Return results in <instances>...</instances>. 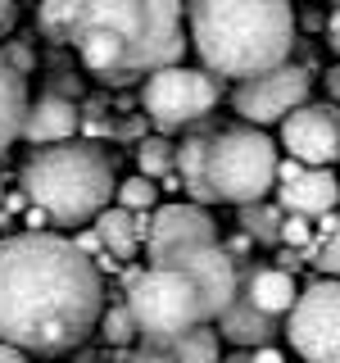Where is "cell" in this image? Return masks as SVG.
I'll return each mask as SVG.
<instances>
[{"label":"cell","instance_id":"16","mask_svg":"<svg viewBox=\"0 0 340 363\" xmlns=\"http://www.w3.org/2000/svg\"><path fill=\"white\" fill-rule=\"evenodd\" d=\"M96 236H100V245L113 250L118 259H132L136 245L150 236V213H128V209H118V204H109L96 218Z\"/></svg>","mask_w":340,"mask_h":363},{"label":"cell","instance_id":"17","mask_svg":"<svg viewBox=\"0 0 340 363\" xmlns=\"http://www.w3.org/2000/svg\"><path fill=\"white\" fill-rule=\"evenodd\" d=\"M209 136L213 132H191V136H181V145H177V159H173V173H177V182L191 191V204H209L213 196H209Z\"/></svg>","mask_w":340,"mask_h":363},{"label":"cell","instance_id":"28","mask_svg":"<svg viewBox=\"0 0 340 363\" xmlns=\"http://www.w3.org/2000/svg\"><path fill=\"white\" fill-rule=\"evenodd\" d=\"M249 363H286V359H281L277 350L268 345V350H254V354H249Z\"/></svg>","mask_w":340,"mask_h":363},{"label":"cell","instance_id":"23","mask_svg":"<svg viewBox=\"0 0 340 363\" xmlns=\"http://www.w3.org/2000/svg\"><path fill=\"white\" fill-rule=\"evenodd\" d=\"M100 332H105L109 345H128V340H136V323H132L128 304H113V309L100 318Z\"/></svg>","mask_w":340,"mask_h":363},{"label":"cell","instance_id":"25","mask_svg":"<svg viewBox=\"0 0 340 363\" xmlns=\"http://www.w3.org/2000/svg\"><path fill=\"white\" fill-rule=\"evenodd\" d=\"M281 241L304 245V241H309V223H304V218H290V213H286V218H281Z\"/></svg>","mask_w":340,"mask_h":363},{"label":"cell","instance_id":"3","mask_svg":"<svg viewBox=\"0 0 340 363\" xmlns=\"http://www.w3.org/2000/svg\"><path fill=\"white\" fill-rule=\"evenodd\" d=\"M295 9L277 0H200L186 14V37L209 77H264L290 64Z\"/></svg>","mask_w":340,"mask_h":363},{"label":"cell","instance_id":"10","mask_svg":"<svg viewBox=\"0 0 340 363\" xmlns=\"http://www.w3.org/2000/svg\"><path fill=\"white\" fill-rule=\"evenodd\" d=\"M200 245H218V223L209 218V209H200V204H164V209L150 213V236H145L150 268Z\"/></svg>","mask_w":340,"mask_h":363},{"label":"cell","instance_id":"2","mask_svg":"<svg viewBox=\"0 0 340 363\" xmlns=\"http://www.w3.org/2000/svg\"><path fill=\"white\" fill-rule=\"evenodd\" d=\"M68 45H77L86 73L123 86L141 73L177 68L191 37L181 28V5L168 0H73Z\"/></svg>","mask_w":340,"mask_h":363},{"label":"cell","instance_id":"22","mask_svg":"<svg viewBox=\"0 0 340 363\" xmlns=\"http://www.w3.org/2000/svg\"><path fill=\"white\" fill-rule=\"evenodd\" d=\"M241 223H245V236H254V241H281V213L272 204H249V209H241Z\"/></svg>","mask_w":340,"mask_h":363},{"label":"cell","instance_id":"4","mask_svg":"<svg viewBox=\"0 0 340 363\" xmlns=\"http://www.w3.org/2000/svg\"><path fill=\"white\" fill-rule=\"evenodd\" d=\"M23 200L41 209L50 223L77 227L96 223L118 196V177H113V159L91 141H64L50 150H32V159L18 173Z\"/></svg>","mask_w":340,"mask_h":363},{"label":"cell","instance_id":"9","mask_svg":"<svg viewBox=\"0 0 340 363\" xmlns=\"http://www.w3.org/2000/svg\"><path fill=\"white\" fill-rule=\"evenodd\" d=\"M309 86H313L309 68L281 64V68H272V73H264V77L241 82V86H236V96H232V105H236V113H241L245 128L264 132L268 123H286L295 109L309 105Z\"/></svg>","mask_w":340,"mask_h":363},{"label":"cell","instance_id":"8","mask_svg":"<svg viewBox=\"0 0 340 363\" xmlns=\"http://www.w3.org/2000/svg\"><path fill=\"white\" fill-rule=\"evenodd\" d=\"M290 350L304 363H340V281L322 277L309 291H300L286 318Z\"/></svg>","mask_w":340,"mask_h":363},{"label":"cell","instance_id":"7","mask_svg":"<svg viewBox=\"0 0 340 363\" xmlns=\"http://www.w3.org/2000/svg\"><path fill=\"white\" fill-rule=\"evenodd\" d=\"M218 96H222L218 77H209L204 68H186V64L164 68V73L145 77V86H141L145 118H150L154 128H164V132L200 123L204 113L218 105Z\"/></svg>","mask_w":340,"mask_h":363},{"label":"cell","instance_id":"15","mask_svg":"<svg viewBox=\"0 0 340 363\" xmlns=\"http://www.w3.org/2000/svg\"><path fill=\"white\" fill-rule=\"evenodd\" d=\"M213 332H218V340H232V345H241L245 354H254V350H268L272 336L281 332L272 318H264L259 309H249L245 300H236L232 309H227L218 323H213Z\"/></svg>","mask_w":340,"mask_h":363},{"label":"cell","instance_id":"32","mask_svg":"<svg viewBox=\"0 0 340 363\" xmlns=\"http://www.w3.org/2000/svg\"><path fill=\"white\" fill-rule=\"evenodd\" d=\"M0 204H5V182H0Z\"/></svg>","mask_w":340,"mask_h":363},{"label":"cell","instance_id":"14","mask_svg":"<svg viewBox=\"0 0 340 363\" xmlns=\"http://www.w3.org/2000/svg\"><path fill=\"white\" fill-rule=\"evenodd\" d=\"M241 300L277 323V318H290L295 300H300V286H295L290 268H254L241 277Z\"/></svg>","mask_w":340,"mask_h":363},{"label":"cell","instance_id":"5","mask_svg":"<svg viewBox=\"0 0 340 363\" xmlns=\"http://www.w3.org/2000/svg\"><path fill=\"white\" fill-rule=\"evenodd\" d=\"M123 304H128V313L136 323L141 345H150V350H168L186 332L209 327L204 323V304H200L196 281L186 272H173V268L128 272V300Z\"/></svg>","mask_w":340,"mask_h":363},{"label":"cell","instance_id":"19","mask_svg":"<svg viewBox=\"0 0 340 363\" xmlns=\"http://www.w3.org/2000/svg\"><path fill=\"white\" fill-rule=\"evenodd\" d=\"M168 354H173V363H222L218 359V332H213V327L186 332L177 345H168Z\"/></svg>","mask_w":340,"mask_h":363},{"label":"cell","instance_id":"21","mask_svg":"<svg viewBox=\"0 0 340 363\" xmlns=\"http://www.w3.org/2000/svg\"><path fill=\"white\" fill-rule=\"evenodd\" d=\"M154 200H159V186L150 177H128V182H118V196H113V204L118 209H128V213H150L154 209Z\"/></svg>","mask_w":340,"mask_h":363},{"label":"cell","instance_id":"31","mask_svg":"<svg viewBox=\"0 0 340 363\" xmlns=\"http://www.w3.org/2000/svg\"><path fill=\"white\" fill-rule=\"evenodd\" d=\"M227 363H249V354H245V350H241V354H232V359H227Z\"/></svg>","mask_w":340,"mask_h":363},{"label":"cell","instance_id":"18","mask_svg":"<svg viewBox=\"0 0 340 363\" xmlns=\"http://www.w3.org/2000/svg\"><path fill=\"white\" fill-rule=\"evenodd\" d=\"M23 113H28V82L0 55V159L23 136Z\"/></svg>","mask_w":340,"mask_h":363},{"label":"cell","instance_id":"29","mask_svg":"<svg viewBox=\"0 0 340 363\" xmlns=\"http://www.w3.org/2000/svg\"><path fill=\"white\" fill-rule=\"evenodd\" d=\"M0 363H32V359L18 354V350H9V345H0Z\"/></svg>","mask_w":340,"mask_h":363},{"label":"cell","instance_id":"27","mask_svg":"<svg viewBox=\"0 0 340 363\" xmlns=\"http://www.w3.org/2000/svg\"><path fill=\"white\" fill-rule=\"evenodd\" d=\"M14 23H18V5H14V0H0V37H5Z\"/></svg>","mask_w":340,"mask_h":363},{"label":"cell","instance_id":"6","mask_svg":"<svg viewBox=\"0 0 340 363\" xmlns=\"http://www.w3.org/2000/svg\"><path fill=\"white\" fill-rule=\"evenodd\" d=\"M209 196L218 204H264V196L277 186V145L259 128H222L209 136Z\"/></svg>","mask_w":340,"mask_h":363},{"label":"cell","instance_id":"1","mask_svg":"<svg viewBox=\"0 0 340 363\" xmlns=\"http://www.w3.org/2000/svg\"><path fill=\"white\" fill-rule=\"evenodd\" d=\"M105 318L96 259L64 236L23 232L0 241V345L18 354H68Z\"/></svg>","mask_w":340,"mask_h":363},{"label":"cell","instance_id":"30","mask_svg":"<svg viewBox=\"0 0 340 363\" xmlns=\"http://www.w3.org/2000/svg\"><path fill=\"white\" fill-rule=\"evenodd\" d=\"M327 82H332V91H336V96H340V64L332 68V73H327Z\"/></svg>","mask_w":340,"mask_h":363},{"label":"cell","instance_id":"24","mask_svg":"<svg viewBox=\"0 0 340 363\" xmlns=\"http://www.w3.org/2000/svg\"><path fill=\"white\" fill-rule=\"evenodd\" d=\"M317 268H322V272H336V277H340V223H336V232L322 241V250H317Z\"/></svg>","mask_w":340,"mask_h":363},{"label":"cell","instance_id":"13","mask_svg":"<svg viewBox=\"0 0 340 363\" xmlns=\"http://www.w3.org/2000/svg\"><path fill=\"white\" fill-rule=\"evenodd\" d=\"M277 200L290 218H332L340 204V182L332 177V168H304L300 182L277 186Z\"/></svg>","mask_w":340,"mask_h":363},{"label":"cell","instance_id":"11","mask_svg":"<svg viewBox=\"0 0 340 363\" xmlns=\"http://www.w3.org/2000/svg\"><path fill=\"white\" fill-rule=\"evenodd\" d=\"M286 159H300L304 168H332L340 159V113L332 105H304L281 123Z\"/></svg>","mask_w":340,"mask_h":363},{"label":"cell","instance_id":"20","mask_svg":"<svg viewBox=\"0 0 340 363\" xmlns=\"http://www.w3.org/2000/svg\"><path fill=\"white\" fill-rule=\"evenodd\" d=\"M173 159H177V145H168L164 136H145L141 145H136V168H141V177H168L173 173Z\"/></svg>","mask_w":340,"mask_h":363},{"label":"cell","instance_id":"12","mask_svg":"<svg viewBox=\"0 0 340 363\" xmlns=\"http://www.w3.org/2000/svg\"><path fill=\"white\" fill-rule=\"evenodd\" d=\"M77 128H82V113L68 96H45L28 100V113H23V141L37 145V150H50V145H64V141H77Z\"/></svg>","mask_w":340,"mask_h":363},{"label":"cell","instance_id":"26","mask_svg":"<svg viewBox=\"0 0 340 363\" xmlns=\"http://www.w3.org/2000/svg\"><path fill=\"white\" fill-rule=\"evenodd\" d=\"M128 363H173V354L168 350H150V345H141V350H132V359Z\"/></svg>","mask_w":340,"mask_h":363}]
</instances>
